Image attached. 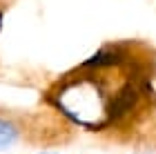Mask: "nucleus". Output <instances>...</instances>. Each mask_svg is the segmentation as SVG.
<instances>
[{
    "label": "nucleus",
    "mask_w": 156,
    "mask_h": 154,
    "mask_svg": "<svg viewBox=\"0 0 156 154\" xmlns=\"http://www.w3.org/2000/svg\"><path fill=\"white\" fill-rule=\"evenodd\" d=\"M56 105L62 114H67L74 123L89 130H101L103 125L112 123L109 118V105L112 98H107L105 85L91 76H80L78 81H69L60 87L56 94Z\"/></svg>",
    "instance_id": "nucleus-1"
},
{
    "label": "nucleus",
    "mask_w": 156,
    "mask_h": 154,
    "mask_svg": "<svg viewBox=\"0 0 156 154\" xmlns=\"http://www.w3.org/2000/svg\"><path fill=\"white\" fill-rule=\"evenodd\" d=\"M18 127L13 125L9 118H2L0 116V152L2 150H9L13 143L18 141Z\"/></svg>",
    "instance_id": "nucleus-2"
}]
</instances>
